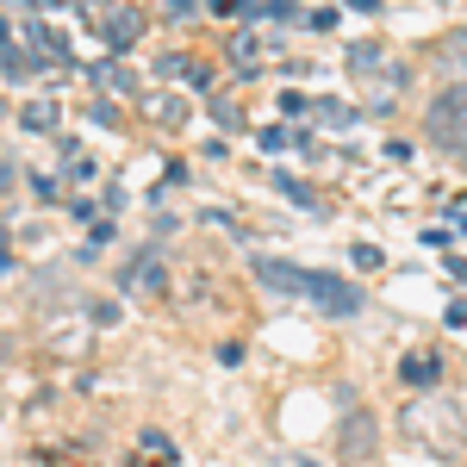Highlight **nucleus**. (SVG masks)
I'll use <instances>...</instances> for the list:
<instances>
[{"label":"nucleus","instance_id":"1","mask_svg":"<svg viewBox=\"0 0 467 467\" xmlns=\"http://www.w3.org/2000/svg\"><path fill=\"white\" fill-rule=\"evenodd\" d=\"M255 281L275 293H299V299H312V306H324V312H337V318H349V312H361V287H349L343 275H318V268H293V262H255Z\"/></svg>","mask_w":467,"mask_h":467},{"label":"nucleus","instance_id":"2","mask_svg":"<svg viewBox=\"0 0 467 467\" xmlns=\"http://www.w3.org/2000/svg\"><path fill=\"white\" fill-rule=\"evenodd\" d=\"M349 75L361 81V100L368 112L399 107V88H405V63H393L380 44H349Z\"/></svg>","mask_w":467,"mask_h":467},{"label":"nucleus","instance_id":"3","mask_svg":"<svg viewBox=\"0 0 467 467\" xmlns=\"http://www.w3.org/2000/svg\"><path fill=\"white\" fill-rule=\"evenodd\" d=\"M424 131H431V144H442L449 156H462V162H467V81L442 88V94L431 100V112H424Z\"/></svg>","mask_w":467,"mask_h":467},{"label":"nucleus","instance_id":"4","mask_svg":"<svg viewBox=\"0 0 467 467\" xmlns=\"http://www.w3.org/2000/svg\"><path fill=\"white\" fill-rule=\"evenodd\" d=\"M337 449H343V462H349V467H368V462H374V449H380V424H374V411H349V418H343V442H337Z\"/></svg>","mask_w":467,"mask_h":467},{"label":"nucleus","instance_id":"5","mask_svg":"<svg viewBox=\"0 0 467 467\" xmlns=\"http://www.w3.org/2000/svg\"><path fill=\"white\" fill-rule=\"evenodd\" d=\"M436 69L449 75V81H467V32L436 37Z\"/></svg>","mask_w":467,"mask_h":467},{"label":"nucleus","instance_id":"6","mask_svg":"<svg viewBox=\"0 0 467 467\" xmlns=\"http://www.w3.org/2000/svg\"><path fill=\"white\" fill-rule=\"evenodd\" d=\"M138 32H144V13H138V6H119V13L107 19V44H112V50H131Z\"/></svg>","mask_w":467,"mask_h":467},{"label":"nucleus","instance_id":"7","mask_svg":"<svg viewBox=\"0 0 467 467\" xmlns=\"http://www.w3.org/2000/svg\"><path fill=\"white\" fill-rule=\"evenodd\" d=\"M399 374H405V387L431 393L436 380H442V361H436V356H405V361H399Z\"/></svg>","mask_w":467,"mask_h":467},{"label":"nucleus","instance_id":"8","mask_svg":"<svg viewBox=\"0 0 467 467\" xmlns=\"http://www.w3.org/2000/svg\"><path fill=\"white\" fill-rule=\"evenodd\" d=\"M262 50H268V37H231V63H237V69H255V63H262Z\"/></svg>","mask_w":467,"mask_h":467},{"label":"nucleus","instance_id":"9","mask_svg":"<svg viewBox=\"0 0 467 467\" xmlns=\"http://www.w3.org/2000/svg\"><path fill=\"white\" fill-rule=\"evenodd\" d=\"M19 125H26V131H50V125H57V107H50V100H37V107L19 112Z\"/></svg>","mask_w":467,"mask_h":467},{"label":"nucleus","instance_id":"10","mask_svg":"<svg viewBox=\"0 0 467 467\" xmlns=\"http://www.w3.org/2000/svg\"><path fill=\"white\" fill-rule=\"evenodd\" d=\"M318 119H324V125H330V131H343V125H349L356 112L343 107V100H318Z\"/></svg>","mask_w":467,"mask_h":467},{"label":"nucleus","instance_id":"11","mask_svg":"<svg viewBox=\"0 0 467 467\" xmlns=\"http://www.w3.org/2000/svg\"><path fill=\"white\" fill-rule=\"evenodd\" d=\"M287 138H293V131H281V125H268V131H262V150H287Z\"/></svg>","mask_w":467,"mask_h":467},{"label":"nucleus","instance_id":"12","mask_svg":"<svg viewBox=\"0 0 467 467\" xmlns=\"http://www.w3.org/2000/svg\"><path fill=\"white\" fill-rule=\"evenodd\" d=\"M449 324H455V330L467 324V299H455V306H449Z\"/></svg>","mask_w":467,"mask_h":467},{"label":"nucleus","instance_id":"13","mask_svg":"<svg viewBox=\"0 0 467 467\" xmlns=\"http://www.w3.org/2000/svg\"><path fill=\"white\" fill-rule=\"evenodd\" d=\"M206 6H213V13H237L244 0H206Z\"/></svg>","mask_w":467,"mask_h":467},{"label":"nucleus","instance_id":"14","mask_svg":"<svg viewBox=\"0 0 467 467\" xmlns=\"http://www.w3.org/2000/svg\"><path fill=\"white\" fill-rule=\"evenodd\" d=\"M0 268H13V250H6V237H0Z\"/></svg>","mask_w":467,"mask_h":467}]
</instances>
